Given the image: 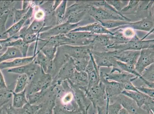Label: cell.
Returning <instances> with one entry per match:
<instances>
[{
	"instance_id": "cell-1",
	"label": "cell",
	"mask_w": 154,
	"mask_h": 114,
	"mask_svg": "<svg viewBox=\"0 0 154 114\" xmlns=\"http://www.w3.org/2000/svg\"><path fill=\"white\" fill-rule=\"evenodd\" d=\"M91 6L89 1H76L67 8L64 22L76 24L82 22Z\"/></svg>"
},
{
	"instance_id": "cell-2",
	"label": "cell",
	"mask_w": 154,
	"mask_h": 114,
	"mask_svg": "<svg viewBox=\"0 0 154 114\" xmlns=\"http://www.w3.org/2000/svg\"><path fill=\"white\" fill-rule=\"evenodd\" d=\"M53 80L51 75L45 73L40 68L29 81L26 88V95L47 90L51 86Z\"/></svg>"
},
{
	"instance_id": "cell-3",
	"label": "cell",
	"mask_w": 154,
	"mask_h": 114,
	"mask_svg": "<svg viewBox=\"0 0 154 114\" xmlns=\"http://www.w3.org/2000/svg\"><path fill=\"white\" fill-rule=\"evenodd\" d=\"M154 39L142 40L136 35L134 38L126 42L113 44L108 47L107 49L118 51H141L144 49L154 48Z\"/></svg>"
},
{
	"instance_id": "cell-4",
	"label": "cell",
	"mask_w": 154,
	"mask_h": 114,
	"mask_svg": "<svg viewBox=\"0 0 154 114\" xmlns=\"http://www.w3.org/2000/svg\"><path fill=\"white\" fill-rule=\"evenodd\" d=\"M85 92L91 102L94 112L97 108L107 106L109 101L105 91L104 84L100 80L97 85L91 87Z\"/></svg>"
},
{
	"instance_id": "cell-5",
	"label": "cell",
	"mask_w": 154,
	"mask_h": 114,
	"mask_svg": "<svg viewBox=\"0 0 154 114\" xmlns=\"http://www.w3.org/2000/svg\"><path fill=\"white\" fill-rule=\"evenodd\" d=\"M88 14L98 22L109 20L125 21L131 22V19L126 17L124 15H120L102 7L93 5L89 8Z\"/></svg>"
},
{
	"instance_id": "cell-6",
	"label": "cell",
	"mask_w": 154,
	"mask_h": 114,
	"mask_svg": "<svg viewBox=\"0 0 154 114\" xmlns=\"http://www.w3.org/2000/svg\"><path fill=\"white\" fill-rule=\"evenodd\" d=\"M82 22L76 24H71L64 22L57 25L39 34L40 40L48 39L51 37L60 35H66L80 26Z\"/></svg>"
},
{
	"instance_id": "cell-7",
	"label": "cell",
	"mask_w": 154,
	"mask_h": 114,
	"mask_svg": "<svg viewBox=\"0 0 154 114\" xmlns=\"http://www.w3.org/2000/svg\"><path fill=\"white\" fill-rule=\"evenodd\" d=\"M67 56L73 59L91 58V51L93 50L92 45L73 46L65 45L60 47Z\"/></svg>"
},
{
	"instance_id": "cell-8",
	"label": "cell",
	"mask_w": 154,
	"mask_h": 114,
	"mask_svg": "<svg viewBox=\"0 0 154 114\" xmlns=\"http://www.w3.org/2000/svg\"><path fill=\"white\" fill-rule=\"evenodd\" d=\"M122 94L132 99L140 108L147 110H153L154 98H151L140 91L124 90Z\"/></svg>"
},
{
	"instance_id": "cell-9",
	"label": "cell",
	"mask_w": 154,
	"mask_h": 114,
	"mask_svg": "<svg viewBox=\"0 0 154 114\" xmlns=\"http://www.w3.org/2000/svg\"><path fill=\"white\" fill-rule=\"evenodd\" d=\"M96 64L100 68L102 67H110L117 66V60L113 57V51H91Z\"/></svg>"
},
{
	"instance_id": "cell-10",
	"label": "cell",
	"mask_w": 154,
	"mask_h": 114,
	"mask_svg": "<svg viewBox=\"0 0 154 114\" xmlns=\"http://www.w3.org/2000/svg\"><path fill=\"white\" fill-rule=\"evenodd\" d=\"M103 77L106 80L116 82L124 84L137 80L138 77L127 72L120 70L118 67H112L110 73H103Z\"/></svg>"
},
{
	"instance_id": "cell-11",
	"label": "cell",
	"mask_w": 154,
	"mask_h": 114,
	"mask_svg": "<svg viewBox=\"0 0 154 114\" xmlns=\"http://www.w3.org/2000/svg\"><path fill=\"white\" fill-rule=\"evenodd\" d=\"M103 72H100V80L105 86V91L109 99V104H112L116 97L122 93L124 90V87L121 83L106 80L103 77Z\"/></svg>"
},
{
	"instance_id": "cell-12",
	"label": "cell",
	"mask_w": 154,
	"mask_h": 114,
	"mask_svg": "<svg viewBox=\"0 0 154 114\" xmlns=\"http://www.w3.org/2000/svg\"><path fill=\"white\" fill-rule=\"evenodd\" d=\"M154 62V48L141 50L139 57L135 65V69L140 75L144 70Z\"/></svg>"
},
{
	"instance_id": "cell-13",
	"label": "cell",
	"mask_w": 154,
	"mask_h": 114,
	"mask_svg": "<svg viewBox=\"0 0 154 114\" xmlns=\"http://www.w3.org/2000/svg\"><path fill=\"white\" fill-rule=\"evenodd\" d=\"M116 101H118L123 108L131 114H152L140 108L135 101L124 94L119 95L114 99L113 103Z\"/></svg>"
},
{
	"instance_id": "cell-14",
	"label": "cell",
	"mask_w": 154,
	"mask_h": 114,
	"mask_svg": "<svg viewBox=\"0 0 154 114\" xmlns=\"http://www.w3.org/2000/svg\"><path fill=\"white\" fill-rule=\"evenodd\" d=\"M75 70L72 59L69 58L68 60L61 67L57 75L54 78L53 82L60 84L64 81L70 79L73 75Z\"/></svg>"
},
{
	"instance_id": "cell-15",
	"label": "cell",
	"mask_w": 154,
	"mask_h": 114,
	"mask_svg": "<svg viewBox=\"0 0 154 114\" xmlns=\"http://www.w3.org/2000/svg\"><path fill=\"white\" fill-rule=\"evenodd\" d=\"M154 17L152 12L148 14V16L141 20L134 22H130L128 24L124 27H130L134 30L149 32L154 31Z\"/></svg>"
},
{
	"instance_id": "cell-16",
	"label": "cell",
	"mask_w": 154,
	"mask_h": 114,
	"mask_svg": "<svg viewBox=\"0 0 154 114\" xmlns=\"http://www.w3.org/2000/svg\"><path fill=\"white\" fill-rule=\"evenodd\" d=\"M70 85L75 93L78 110L82 114H88V110L92 103L87 96L86 92L78 87L70 84Z\"/></svg>"
},
{
	"instance_id": "cell-17",
	"label": "cell",
	"mask_w": 154,
	"mask_h": 114,
	"mask_svg": "<svg viewBox=\"0 0 154 114\" xmlns=\"http://www.w3.org/2000/svg\"><path fill=\"white\" fill-rule=\"evenodd\" d=\"M96 34L86 32H70L65 35L67 37L80 46L91 45L93 43Z\"/></svg>"
},
{
	"instance_id": "cell-18",
	"label": "cell",
	"mask_w": 154,
	"mask_h": 114,
	"mask_svg": "<svg viewBox=\"0 0 154 114\" xmlns=\"http://www.w3.org/2000/svg\"><path fill=\"white\" fill-rule=\"evenodd\" d=\"M34 12V7L31 4L30 8L24 16L19 21L14 24L13 25L7 30L4 34V37L6 36L7 38L12 37L17 34L25 26L26 22L28 20H30V18L32 17Z\"/></svg>"
},
{
	"instance_id": "cell-19",
	"label": "cell",
	"mask_w": 154,
	"mask_h": 114,
	"mask_svg": "<svg viewBox=\"0 0 154 114\" xmlns=\"http://www.w3.org/2000/svg\"><path fill=\"white\" fill-rule=\"evenodd\" d=\"M113 51V57L117 60L135 66L140 53V51Z\"/></svg>"
},
{
	"instance_id": "cell-20",
	"label": "cell",
	"mask_w": 154,
	"mask_h": 114,
	"mask_svg": "<svg viewBox=\"0 0 154 114\" xmlns=\"http://www.w3.org/2000/svg\"><path fill=\"white\" fill-rule=\"evenodd\" d=\"M86 32L93 34H107L113 36V33L106 29L98 22L89 24L86 25L80 26L71 32Z\"/></svg>"
},
{
	"instance_id": "cell-21",
	"label": "cell",
	"mask_w": 154,
	"mask_h": 114,
	"mask_svg": "<svg viewBox=\"0 0 154 114\" xmlns=\"http://www.w3.org/2000/svg\"><path fill=\"white\" fill-rule=\"evenodd\" d=\"M40 69V66L33 62L24 66L8 69V72L19 75L26 74L29 77L30 81Z\"/></svg>"
},
{
	"instance_id": "cell-22",
	"label": "cell",
	"mask_w": 154,
	"mask_h": 114,
	"mask_svg": "<svg viewBox=\"0 0 154 114\" xmlns=\"http://www.w3.org/2000/svg\"><path fill=\"white\" fill-rule=\"evenodd\" d=\"M35 56L36 54L32 56L17 58L12 60L2 62L0 63V69L1 70L9 69L28 64L33 61Z\"/></svg>"
},
{
	"instance_id": "cell-23",
	"label": "cell",
	"mask_w": 154,
	"mask_h": 114,
	"mask_svg": "<svg viewBox=\"0 0 154 114\" xmlns=\"http://www.w3.org/2000/svg\"><path fill=\"white\" fill-rule=\"evenodd\" d=\"M33 62L40 66L45 73L50 74L51 76L54 69V61H50L41 51H37Z\"/></svg>"
},
{
	"instance_id": "cell-24",
	"label": "cell",
	"mask_w": 154,
	"mask_h": 114,
	"mask_svg": "<svg viewBox=\"0 0 154 114\" xmlns=\"http://www.w3.org/2000/svg\"><path fill=\"white\" fill-rule=\"evenodd\" d=\"M28 103L26 97V89L19 93H15L12 91V107L16 109L23 108Z\"/></svg>"
},
{
	"instance_id": "cell-25",
	"label": "cell",
	"mask_w": 154,
	"mask_h": 114,
	"mask_svg": "<svg viewBox=\"0 0 154 114\" xmlns=\"http://www.w3.org/2000/svg\"><path fill=\"white\" fill-rule=\"evenodd\" d=\"M13 9L12 8L0 6V38L4 37V34L7 30L5 24L7 19Z\"/></svg>"
},
{
	"instance_id": "cell-26",
	"label": "cell",
	"mask_w": 154,
	"mask_h": 114,
	"mask_svg": "<svg viewBox=\"0 0 154 114\" xmlns=\"http://www.w3.org/2000/svg\"><path fill=\"white\" fill-rule=\"evenodd\" d=\"M23 57L21 52L18 49L14 47H8L0 56V63Z\"/></svg>"
},
{
	"instance_id": "cell-27",
	"label": "cell",
	"mask_w": 154,
	"mask_h": 114,
	"mask_svg": "<svg viewBox=\"0 0 154 114\" xmlns=\"http://www.w3.org/2000/svg\"><path fill=\"white\" fill-rule=\"evenodd\" d=\"M67 3L68 1H62L61 4L54 11V15L57 25L61 24L64 22Z\"/></svg>"
},
{
	"instance_id": "cell-28",
	"label": "cell",
	"mask_w": 154,
	"mask_h": 114,
	"mask_svg": "<svg viewBox=\"0 0 154 114\" xmlns=\"http://www.w3.org/2000/svg\"><path fill=\"white\" fill-rule=\"evenodd\" d=\"M29 80L27 75H20L17 80L14 92L19 93L24 91L29 84Z\"/></svg>"
},
{
	"instance_id": "cell-29",
	"label": "cell",
	"mask_w": 154,
	"mask_h": 114,
	"mask_svg": "<svg viewBox=\"0 0 154 114\" xmlns=\"http://www.w3.org/2000/svg\"><path fill=\"white\" fill-rule=\"evenodd\" d=\"M29 46V44H26L24 42L21 38H18L16 40L12 39L9 44V47H14L18 49L21 52L23 57H27Z\"/></svg>"
},
{
	"instance_id": "cell-30",
	"label": "cell",
	"mask_w": 154,
	"mask_h": 114,
	"mask_svg": "<svg viewBox=\"0 0 154 114\" xmlns=\"http://www.w3.org/2000/svg\"><path fill=\"white\" fill-rule=\"evenodd\" d=\"M98 22L100 23L106 29L109 30V29H115L121 26L127 25L131 22L125 21L109 20L106 21H99Z\"/></svg>"
},
{
	"instance_id": "cell-31",
	"label": "cell",
	"mask_w": 154,
	"mask_h": 114,
	"mask_svg": "<svg viewBox=\"0 0 154 114\" xmlns=\"http://www.w3.org/2000/svg\"><path fill=\"white\" fill-rule=\"evenodd\" d=\"M58 47L44 45L40 47V50L51 61H54L56 57Z\"/></svg>"
},
{
	"instance_id": "cell-32",
	"label": "cell",
	"mask_w": 154,
	"mask_h": 114,
	"mask_svg": "<svg viewBox=\"0 0 154 114\" xmlns=\"http://www.w3.org/2000/svg\"><path fill=\"white\" fill-rule=\"evenodd\" d=\"M117 66L119 68L120 70L137 76L139 79L140 78L141 75H140L135 70V66L134 65L125 63L117 60Z\"/></svg>"
},
{
	"instance_id": "cell-33",
	"label": "cell",
	"mask_w": 154,
	"mask_h": 114,
	"mask_svg": "<svg viewBox=\"0 0 154 114\" xmlns=\"http://www.w3.org/2000/svg\"><path fill=\"white\" fill-rule=\"evenodd\" d=\"M12 97V91L8 88L0 89V108L9 102Z\"/></svg>"
},
{
	"instance_id": "cell-34",
	"label": "cell",
	"mask_w": 154,
	"mask_h": 114,
	"mask_svg": "<svg viewBox=\"0 0 154 114\" xmlns=\"http://www.w3.org/2000/svg\"><path fill=\"white\" fill-rule=\"evenodd\" d=\"M140 3V1H128L126 6L124 7L120 13H136L138 12Z\"/></svg>"
},
{
	"instance_id": "cell-35",
	"label": "cell",
	"mask_w": 154,
	"mask_h": 114,
	"mask_svg": "<svg viewBox=\"0 0 154 114\" xmlns=\"http://www.w3.org/2000/svg\"><path fill=\"white\" fill-rule=\"evenodd\" d=\"M72 59L75 70L78 72H82L85 71L91 58L82 59Z\"/></svg>"
},
{
	"instance_id": "cell-36",
	"label": "cell",
	"mask_w": 154,
	"mask_h": 114,
	"mask_svg": "<svg viewBox=\"0 0 154 114\" xmlns=\"http://www.w3.org/2000/svg\"><path fill=\"white\" fill-rule=\"evenodd\" d=\"M154 64L146 68L141 75V77L146 81L149 82H154Z\"/></svg>"
},
{
	"instance_id": "cell-37",
	"label": "cell",
	"mask_w": 154,
	"mask_h": 114,
	"mask_svg": "<svg viewBox=\"0 0 154 114\" xmlns=\"http://www.w3.org/2000/svg\"><path fill=\"white\" fill-rule=\"evenodd\" d=\"M117 30H119L124 38L128 41L134 38L137 35L136 34L135 30L130 27H124L121 26L114 29L113 30L115 31Z\"/></svg>"
},
{
	"instance_id": "cell-38",
	"label": "cell",
	"mask_w": 154,
	"mask_h": 114,
	"mask_svg": "<svg viewBox=\"0 0 154 114\" xmlns=\"http://www.w3.org/2000/svg\"><path fill=\"white\" fill-rule=\"evenodd\" d=\"M122 108L118 101H116L111 104H109L108 101L107 104V114H119Z\"/></svg>"
},
{
	"instance_id": "cell-39",
	"label": "cell",
	"mask_w": 154,
	"mask_h": 114,
	"mask_svg": "<svg viewBox=\"0 0 154 114\" xmlns=\"http://www.w3.org/2000/svg\"><path fill=\"white\" fill-rule=\"evenodd\" d=\"M106 2L116 10L120 13L123 8L127 5L128 1H107Z\"/></svg>"
},
{
	"instance_id": "cell-40",
	"label": "cell",
	"mask_w": 154,
	"mask_h": 114,
	"mask_svg": "<svg viewBox=\"0 0 154 114\" xmlns=\"http://www.w3.org/2000/svg\"><path fill=\"white\" fill-rule=\"evenodd\" d=\"M29 9H14L13 14L14 15V23H16L22 19L28 12Z\"/></svg>"
},
{
	"instance_id": "cell-41",
	"label": "cell",
	"mask_w": 154,
	"mask_h": 114,
	"mask_svg": "<svg viewBox=\"0 0 154 114\" xmlns=\"http://www.w3.org/2000/svg\"><path fill=\"white\" fill-rule=\"evenodd\" d=\"M39 36V34H26L22 36L20 38L26 44L30 45L31 43L40 40Z\"/></svg>"
},
{
	"instance_id": "cell-42",
	"label": "cell",
	"mask_w": 154,
	"mask_h": 114,
	"mask_svg": "<svg viewBox=\"0 0 154 114\" xmlns=\"http://www.w3.org/2000/svg\"><path fill=\"white\" fill-rule=\"evenodd\" d=\"M138 91L151 98H154V89L144 87V86L136 87Z\"/></svg>"
},
{
	"instance_id": "cell-43",
	"label": "cell",
	"mask_w": 154,
	"mask_h": 114,
	"mask_svg": "<svg viewBox=\"0 0 154 114\" xmlns=\"http://www.w3.org/2000/svg\"><path fill=\"white\" fill-rule=\"evenodd\" d=\"M12 38L11 37H8L6 38L0 39V53H3L9 47V43Z\"/></svg>"
},
{
	"instance_id": "cell-44",
	"label": "cell",
	"mask_w": 154,
	"mask_h": 114,
	"mask_svg": "<svg viewBox=\"0 0 154 114\" xmlns=\"http://www.w3.org/2000/svg\"><path fill=\"white\" fill-rule=\"evenodd\" d=\"M34 19L38 21L44 20L46 14L45 11L42 9H38L36 11H34Z\"/></svg>"
},
{
	"instance_id": "cell-45",
	"label": "cell",
	"mask_w": 154,
	"mask_h": 114,
	"mask_svg": "<svg viewBox=\"0 0 154 114\" xmlns=\"http://www.w3.org/2000/svg\"><path fill=\"white\" fill-rule=\"evenodd\" d=\"M2 107L5 110L6 114H18L16 109L13 107L12 104H9V102Z\"/></svg>"
},
{
	"instance_id": "cell-46",
	"label": "cell",
	"mask_w": 154,
	"mask_h": 114,
	"mask_svg": "<svg viewBox=\"0 0 154 114\" xmlns=\"http://www.w3.org/2000/svg\"><path fill=\"white\" fill-rule=\"evenodd\" d=\"M122 84L124 90L133 91H139L137 90L135 86H134L132 82H129L125 84Z\"/></svg>"
},
{
	"instance_id": "cell-47",
	"label": "cell",
	"mask_w": 154,
	"mask_h": 114,
	"mask_svg": "<svg viewBox=\"0 0 154 114\" xmlns=\"http://www.w3.org/2000/svg\"><path fill=\"white\" fill-rule=\"evenodd\" d=\"M1 70L0 69V89L8 88L5 78H4L3 75Z\"/></svg>"
},
{
	"instance_id": "cell-48",
	"label": "cell",
	"mask_w": 154,
	"mask_h": 114,
	"mask_svg": "<svg viewBox=\"0 0 154 114\" xmlns=\"http://www.w3.org/2000/svg\"><path fill=\"white\" fill-rule=\"evenodd\" d=\"M96 110H97V114H107V105L102 107L97 108Z\"/></svg>"
},
{
	"instance_id": "cell-49",
	"label": "cell",
	"mask_w": 154,
	"mask_h": 114,
	"mask_svg": "<svg viewBox=\"0 0 154 114\" xmlns=\"http://www.w3.org/2000/svg\"><path fill=\"white\" fill-rule=\"evenodd\" d=\"M119 114H131L127 110H126L124 108H122L120 110L119 113Z\"/></svg>"
},
{
	"instance_id": "cell-50",
	"label": "cell",
	"mask_w": 154,
	"mask_h": 114,
	"mask_svg": "<svg viewBox=\"0 0 154 114\" xmlns=\"http://www.w3.org/2000/svg\"><path fill=\"white\" fill-rule=\"evenodd\" d=\"M0 114H5V112L3 107L0 108Z\"/></svg>"
},
{
	"instance_id": "cell-51",
	"label": "cell",
	"mask_w": 154,
	"mask_h": 114,
	"mask_svg": "<svg viewBox=\"0 0 154 114\" xmlns=\"http://www.w3.org/2000/svg\"><path fill=\"white\" fill-rule=\"evenodd\" d=\"M2 53H0V56H1V55H2Z\"/></svg>"
},
{
	"instance_id": "cell-52",
	"label": "cell",
	"mask_w": 154,
	"mask_h": 114,
	"mask_svg": "<svg viewBox=\"0 0 154 114\" xmlns=\"http://www.w3.org/2000/svg\"><path fill=\"white\" fill-rule=\"evenodd\" d=\"M5 114H6V113H5Z\"/></svg>"
}]
</instances>
